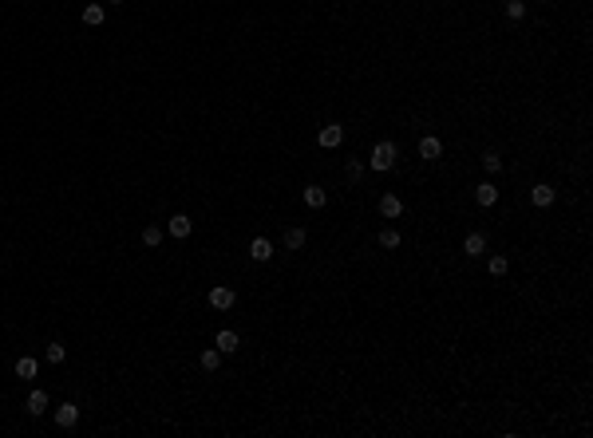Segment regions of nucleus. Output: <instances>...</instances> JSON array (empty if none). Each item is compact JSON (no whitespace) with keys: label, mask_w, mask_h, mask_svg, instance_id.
<instances>
[{"label":"nucleus","mask_w":593,"mask_h":438,"mask_svg":"<svg viewBox=\"0 0 593 438\" xmlns=\"http://www.w3.org/2000/svg\"><path fill=\"white\" fill-rule=\"evenodd\" d=\"M400 142L396 139H376L368 146V170L372 174H396L400 170Z\"/></svg>","instance_id":"nucleus-1"},{"label":"nucleus","mask_w":593,"mask_h":438,"mask_svg":"<svg viewBox=\"0 0 593 438\" xmlns=\"http://www.w3.org/2000/svg\"><path fill=\"white\" fill-rule=\"evenodd\" d=\"M526 202H530V209L546 214V209H554V205H558V186H554V182H546V178H538V182H530V186H526Z\"/></svg>","instance_id":"nucleus-2"},{"label":"nucleus","mask_w":593,"mask_h":438,"mask_svg":"<svg viewBox=\"0 0 593 438\" xmlns=\"http://www.w3.org/2000/svg\"><path fill=\"white\" fill-rule=\"evenodd\" d=\"M376 214H380V221L407 218V202H403L400 189H380V198H376Z\"/></svg>","instance_id":"nucleus-3"},{"label":"nucleus","mask_w":593,"mask_h":438,"mask_svg":"<svg viewBox=\"0 0 593 438\" xmlns=\"http://www.w3.org/2000/svg\"><path fill=\"white\" fill-rule=\"evenodd\" d=\"M416 158L423 162V166L443 162V158H447V142H443V135H419V139H416Z\"/></svg>","instance_id":"nucleus-4"},{"label":"nucleus","mask_w":593,"mask_h":438,"mask_svg":"<svg viewBox=\"0 0 593 438\" xmlns=\"http://www.w3.org/2000/svg\"><path fill=\"white\" fill-rule=\"evenodd\" d=\"M486 249H491V237H486V229H467V233L459 237V253H463L467 261H482V257H486Z\"/></svg>","instance_id":"nucleus-5"},{"label":"nucleus","mask_w":593,"mask_h":438,"mask_svg":"<svg viewBox=\"0 0 593 438\" xmlns=\"http://www.w3.org/2000/svg\"><path fill=\"white\" fill-rule=\"evenodd\" d=\"M376 249H384V253H400V249H407V237H403V229L400 225H388V221H380V229H376Z\"/></svg>","instance_id":"nucleus-6"},{"label":"nucleus","mask_w":593,"mask_h":438,"mask_svg":"<svg viewBox=\"0 0 593 438\" xmlns=\"http://www.w3.org/2000/svg\"><path fill=\"white\" fill-rule=\"evenodd\" d=\"M471 202L479 205V209H495V205L502 202V189L495 186V178H479V182L471 186Z\"/></svg>","instance_id":"nucleus-7"},{"label":"nucleus","mask_w":593,"mask_h":438,"mask_svg":"<svg viewBox=\"0 0 593 438\" xmlns=\"http://www.w3.org/2000/svg\"><path fill=\"white\" fill-rule=\"evenodd\" d=\"M348 139V126L344 123H321L317 126V150H340Z\"/></svg>","instance_id":"nucleus-8"},{"label":"nucleus","mask_w":593,"mask_h":438,"mask_svg":"<svg viewBox=\"0 0 593 438\" xmlns=\"http://www.w3.org/2000/svg\"><path fill=\"white\" fill-rule=\"evenodd\" d=\"M475 162H479V170L486 174V178H498V174H506V154H502L498 146H482L479 154H475Z\"/></svg>","instance_id":"nucleus-9"},{"label":"nucleus","mask_w":593,"mask_h":438,"mask_svg":"<svg viewBox=\"0 0 593 438\" xmlns=\"http://www.w3.org/2000/svg\"><path fill=\"white\" fill-rule=\"evenodd\" d=\"M206 304L214 308V312H230V308L238 304V288H230V284H210Z\"/></svg>","instance_id":"nucleus-10"},{"label":"nucleus","mask_w":593,"mask_h":438,"mask_svg":"<svg viewBox=\"0 0 593 438\" xmlns=\"http://www.w3.org/2000/svg\"><path fill=\"white\" fill-rule=\"evenodd\" d=\"M364 170H368V162L364 158H356V154H348L344 162H340V178H344V186H364Z\"/></svg>","instance_id":"nucleus-11"},{"label":"nucleus","mask_w":593,"mask_h":438,"mask_svg":"<svg viewBox=\"0 0 593 438\" xmlns=\"http://www.w3.org/2000/svg\"><path fill=\"white\" fill-rule=\"evenodd\" d=\"M80 415H83L80 403H60V407L52 411V423L60 426V430H76V426H80Z\"/></svg>","instance_id":"nucleus-12"},{"label":"nucleus","mask_w":593,"mask_h":438,"mask_svg":"<svg viewBox=\"0 0 593 438\" xmlns=\"http://www.w3.org/2000/svg\"><path fill=\"white\" fill-rule=\"evenodd\" d=\"M281 241H285L289 253H301L309 245V229L301 225V221H293V225H285V229H281Z\"/></svg>","instance_id":"nucleus-13"},{"label":"nucleus","mask_w":593,"mask_h":438,"mask_svg":"<svg viewBox=\"0 0 593 438\" xmlns=\"http://www.w3.org/2000/svg\"><path fill=\"white\" fill-rule=\"evenodd\" d=\"M482 268H486V277H495V281H506V277H511V268H514V261H511V253H491Z\"/></svg>","instance_id":"nucleus-14"},{"label":"nucleus","mask_w":593,"mask_h":438,"mask_svg":"<svg viewBox=\"0 0 593 438\" xmlns=\"http://www.w3.org/2000/svg\"><path fill=\"white\" fill-rule=\"evenodd\" d=\"M301 205H305V209H324V205H328V186L309 182V186L301 189Z\"/></svg>","instance_id":"nucleus-15"},{"label":"nucleus","mask_w":593,"mask_h":438,"mask_svg":"<svg viewBox=\"0 0 593 438\" xmlns=\"http://www.w3.org/2000/svg\"><path fill=\"white\" fill-rule=\"evenodd\" d=\"M273 257H277L273 241H269V237H261V233H257L254 241H249V261H254V265H269Z\"/></svg>","instance_id":"nucleus-16"},{"label":"nucleus","mask_w":593,"mask_h":438,"mask_svg":"<svg viewBox=\"0 0 593 438\" xmlns=\"http://www.w3.org/2000/svg\"><path fill=\"white\" fill-rule=\"evenodd\" d=\"M166 233L175 237V241H190V233H194L190 214H170V218H166Z\"/></svg>","instance_id":"nucleus-17"},{"label":"nucleus","mask_w":593,"mask_h":438,"mask_svg":"<svg viewBox=\"0 0 593 438\" xmlns=\"http://www.w3.org/2000/svg\"><path fill=\"white\" fill-rule=\"evenodd\" d=\"M48 407H52V395L44 391V387H32L28 399H24V411H28L32 419H40V415H48Z\"/></svg>","instance_id":"nucleus-18"},{"label":"nucleus","mask_w":593,"mask_h":438,"mask_svg":"<svg viewBox=\"0 0 593 438\" xmlns=\"http://www.w3.org/2000/svg\"><path fill=\"white\" fill-rule=\"evenodd\" d=\"M214 347H218L222 356H238V351H241V332L218 328V336H214Z\"/></svg>","instance_id":"nucleus-19"},{"label":"nucleus","mask_w":593,"mask_h":438,"mask_svg":"<svg viewBox=\"0 0 593 438\" xmlns=\"http://www.w3.org/2000/svg\"><path fill=\"white\" fill-rule=\"evenodd\" d=\"M12 376L32 383V379L40 376V360H36V356H16V360H12Z\"/></svg>","instance_id":"nucleus-20"},{"label":"nucleus","mask_w":593,"mask_h":438,"mask_svg":"<svg viewBox=\"0 0 593 438\" xmlns=\"http://www.w3.org/2000/svg\"><path fill=\"white\" fill-rule=\"evenodd\" d=\"M80 20H83V24H87V28H103V24H107V8H103V4H96V0H91V4H83Z\"/></svg>","instance_id":"nucleus-21"},{"label":"nucleus","mask_w":593,"mask_h":438,"mask_svg":"<svg viewBox=\"0 0 593 438\" xmlns=\"http://www.w3.org/2000/svg\"><path fill=\"white\" fill-rule=\"evenodd\" d=\"M162 237H166V225H159V221H150V225H143V233H139V241H143L146 249H162Z\"/></svg>","instance_id":"nucleus-22"},{"label":"nucleus","mask_w":593,"mask_h":438,"mask_svg":"<svg viewBox=\"0 0 593 438\" xmlns=\"http://www.w3.org/2000/svg\"><path fill=\"white\" fill-rule=\"evenodd\" d=\"M64 360H67L64 340H52V344L44 347V363H52V367H64Z\"/></svg>","instance_id":"nucleus-23"},{"label":"nucleus","mask_w":593,"mask_h":438,"mask_svg":"<svg viewBox=\"0 0 593 438\" xmlns=\"http://www.w3.org/2000/svg\"><path fill=\"white\" fill-rule=\"evenodd\" d=\"M502 16H506L511 24H522V20H526V0H502Z\"/></svg>","instance_id":"nucleus-24"},{"label":"nucleus","mask_w":593,"mask_h":438,"mask_svg":"<svg viewBox=\"0 0 593 438\" xmlns=\"http://www.w3.org/2000/svg\"><path fill=\"white\" fill-rule=\"evenodd\" d=\"M198 367H202L206 376H214V371L222 367V351H218V347H206V351L198 356Z\"/></svg>","instance_id":"nucleus-25"},{"label":"nucleus","mask_w":593,"mask_h":438,"mask_svg":"<svg viewBox=\"0 0 593 438\" xmlns=\"http://www.w3.org/2000/svg\"><path fill=\"white\" fill-rule=\"evenodd\" d=\"M538 4H542V8H554V4H558V0H538Z\"/></svg>","instance_id":"nucleus-26"},{"label":"nucleus","mask_w":593,"mask_h":438,"mask_svg":"<svg viewBox=\"0 0 593 438\" xmlns=\"http://www.w3.org/2000/svg\"><path fill=\"white\" fill-rule=\"evenodd\" d=\"M111 4H127V0H111Z\"/></svg>","instance_id":"nucleus-27"}]
</instances>
